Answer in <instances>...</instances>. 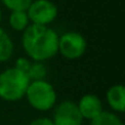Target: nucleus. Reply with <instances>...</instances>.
Wrapping results in <instances>:
<instances>
[{
  "label": "nucleus",
  "mask_w": 125,
  "mask_h": 125,
  "mask_svg": "<svg viewBox=\"0 0 125 125\" xmlns=\"http://www.w3.org/2000/svg\"><path fill=\"white\" fill-rule=\"evenodd\" d=\"M59 36L48 26L30 25L22 36V45L26 54L34 61L42 62L58 53Z\"/></svg>",
  "instance_id": "nucleus-1"
},
{
  "label": "nucleus",
  "mask_w": 125,
  "mask_h": 125,
  "mask_svg": "<svg viewBox=\"0 0 125 125\" xmlns=\"http://www.w3.org/2000/svg\"><path fill=\"white\" fill-rule=\"evenodd\" d=\"M30 82L25 73L16 68L6 69L0 74V98L9 102L20 101L25 97Z\"/></svg>",
  "instance_id": "nucleus-2"
},
{
  "label": "nucleus",
  "mask_w": 125,
  "mask_h": 125,
  "mask_svg": "<svg viewBox=\"0 0 125 125\" xmlns=\"http://www.w3.org/2000/svg\"><path fill=\"white\" fill-rule=\"evenodd\" d=\"M25 96L27 97L28 103L41 112L49 110L56 102V92L54 87L44 80L30 82Z\"/></svg>",
  "instance_id": "nucleus-3"
},
{
  "label": "nucleus",
  "mask_w": 125,
  "mask_h": 125,
  "mask_svg": "<svg viewBox=\"0 0 125 125\" xmlns=\"http://www.w3.org/2000/svg\"><path fill=\"white\" fill-rule=\"evenodd\" d=\"M28 20L33 25L48 26L58 16V8L50 0H34L27 9Z\"/></svg>",
  "instance_id": "nucleus-4"
},
{
  "label": "nucleus",
  "mask_w": 125,
  "mask_h": 125,
  "mask_svg": "<svg viewBox=\"0 0 125 125\" xmlns=\"http://www.w3.org/2000/svg\"><path fill=\"white\" fill-rule=\"evenodd\" d=\"M87 48L86 39L82 34L77 32H68L59 37L58 43V52L62 54L69 60H75L81 58Z\"/></svg>",
  "instance_id": "nucleus-5"
},
{
  "label": "nucleus",
  "mask_w": 125,
  "mask_h": 125,
  "mask_svg": "<svg viewBox=\"0 0 125 125\" xmlns=\"http://www.w3.org/2000/svg\"><path fill=\"white\" fill-rule=\"evenodd\" d=\"M82 120L77 104L71 101H64L55 108L52 121L54 125H81Z\"/></svg>",
  "instance_id": "nucleus-6"
},
{
  "label": "nucleus",
  "mask_w": 125,
  "mask_h": 125,
  "mask_svg": "<svg viewBox=\"0 0 125 125\" xmlns=\"http://www.w3.org/2000/svg\"><path fill=\"white\" fill-rule=\"evenodd\" d=\"M79 112L82 116V119L92 120L97 118L102 112V102L96 94H85L81 97L79 104H77Z\"/></svg>",
  "instance_id": "nucleus-7"
},
{
  "label": "nucleus",
  "mask_w": 125,
  "mask_h": 125,
  "mask_svg": "<svg viewBox=\"0 0 125 125\" xmlns=\"http://www.w3.org/2000/svg\"><path fill=\"white\" fill-rule=\"evenodd\" d=\"M107 101L112 109L123 113L125 110V88L123 85H114L107 91Z\"/></svg>",
  "instance_id": "nucleus-8"
},
{
  "label": "nucleus",
  "mask_w": 125,
  "mask_h": 125,
  "mask_svg": "<svg viewBox=\"0 0 125 125\" xmlns=\"http://www.w3.org/2000/svg\"><path fill=\"white\" fill-rule=\"evenodd\" d=\"M14 53V43L10 36L0 27V62L6 61Z\"/></svg>",
  "instance_id": "nucleus-9"
},
{
  "label": "nucleus",
  "mask_w": 125,
  "mask_h": 125,
  "mask_svg": "<svg viewBox=\"0 0 125 125\" xmlns=\"http://www.w3.org/2000/svg\"><path fill=\"white\" fill-rule=\"evenodd\" d=\"M9 23L15 31H25L30 26V20L26 11H12L9 17Z\"/></svg>",
  "instance_id": "nucleus-10"
},
{
  "label": "nucleus",
  "mask_w": 125,
  "mask_h": 125,
  "mask_svg": "<svg viewBox=\"0 0 125 125\" xmlns=\"http://www.w3.org/2000/svg\"><path fill=\"white\" fill-rule=\"evenodd\" d=\"M91 125H124V123L114 113L102 112L97 118L91 120Z\"/></svg>",
  "instance_id": "nucleus-11"
},
{
  "label": "nucleus",
  "mask_w": 125,
  "mask_h": 125,
  "mask_svg": "<svg viewBox=\"0 0 125 125\" xmlns=\"http://www.w3.org/2000/svg\"><path fill=\"white\" fill-rule=\"evenodd\" d=\"M47 75V68L44 64L42 62H33L31 64L28 71H27V76L30 79V81H41V80H44Z\"/></svg>",
  "instance_id": "nucleus-12"
},
{
  "label": "nucleus",
  "mask_w": 125,
  "mask_h": 125,
  "mask_svg": "<svg viewBox=\"0 0 125 125\" xmlns=\"http://www.w3.org/2000/svg\"><path fill=\"white\" fill-rule=\"evenodd\" d=\"M33 0H1V3L12 11H27Z\"/></svg>",
  "instance_id": "nucleus-13"
},
{
  "label": "nucleus",
  "mask_w": 125,
  "mask_h": 125,
  "mask_svg": "<svg viewBox=\"0 0 125 125\" xmlns=\"http://www.w3.org/2000/svg\"><path fill=\"white\" fill-rule=\"evenodd\" d=\"M31 64H32V62H31L28 59H26V58H20V59L16 60V66H15V68L27 75V71H28Z\"/></svg>",
  "instance_id": "nucleus-14"
},
{
  "label": "nucleus",
  "mask_w": 125,
  "mask_h": 125,
  "mask_svg": "<svg viewBox=\"0 0 125 125\" xmlns=\"http://www.w3.org/2000/svg\"><path fill=\"white\" fill-rule=\"evenodd\" d=\"M30 125H54V124H53L52 119H48V118H37L33 121H31Z\"/></svg>",
  "instance_id": "nucleus-15"
},
{
  "label": "nucleus",
  "mask_w": 125,
  "mask_h": 125,
  "mask_svg": "<svg viewBox=\"0 0 125 125\" xmlns=\"http://www.w3.org/2000/svg\"><path fill=\"white\" fill-rule=\"evenodd\" d=\"M0 22H1V10H0Z\"/></svg>",
  "instance_id": "nucleus-16"
}]
</instances>
